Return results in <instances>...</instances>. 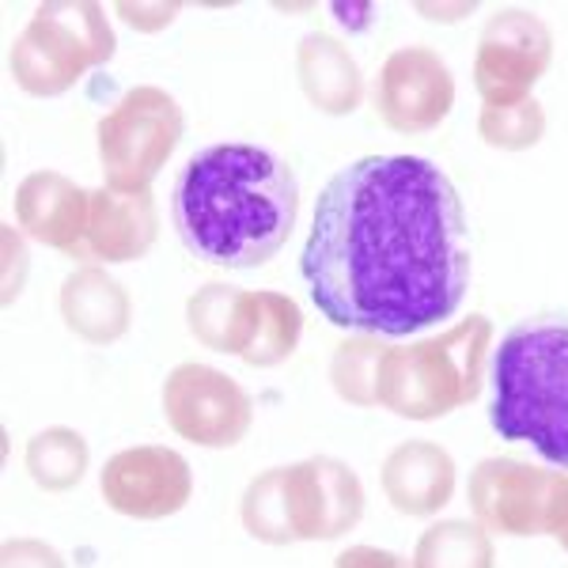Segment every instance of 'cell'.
<instances>
[{
	"mask_svg": "<svg viewBox=\"0 0 568 568\" xmlns=\"http://www.w3.org/2000/svg\"><path fill=\"white\" fill-rule=\"evenodd\" d=\"M329 326L409 337L444 326L474 277L459 186L425 155H364L318 190L300 254Z\"/></svg>",
	"mask_w": 568,
	"mask_h": 568,
	"instance_id": "obj_1",
	"label": "cell"
},
{
	"mask_svg": "<svg viewBox=\"0 0 568 568\" xmlns=\"http://www.w3.org/2000/svg\"><path fill=\"white\" fill-rule=\"evenodd\" d=\"M300 213L296 171L251 141L194 152L171 190L182 246L216 270H258L288 246Z\"/></svg>",
	"mask_w": 568,
	"mask_h": 568,
	"instance_id": "obj_2",
	"label": "cell"
},
{
	"mask_svg": "<svg viewBox=\"0 0 568 568\" xmlns=\"http://www.w3.org/2000/svg\"><path fill=\"white\" fill-rule=\"evenodd\" d=\"M489 425L568 470V311L508 326L489 356Z\"/></svg>",
	"mask_w": 568,
	"mask_h": 568,
	"instance_id": "obj_3",
	"label": "cell"
},
{
	"mask_svg": "<svg viewBox=\"0 0 568 568\" xmlns=\"http://www.w3.org/2000/svg\"><path fill=\"white\" fill-rule=\"evenodd\" d=\"M485 356H489V318L474 315L447 334L383 353L375 394L398 417H444L447 409L478 394Z\"/></svg>",
	"mask_w": 568,
	"mask_h": 568,
	"instance_id": "obj_4",
	"label": "cell"
},
{
	"mask_svg": "<svg viewBox=\"0 0 568 568\" xmlns=\"http://www.w3.org/2000/svg\"><path fill=\"white\" fill-rule=\"evenodd\" d=\"M118 50L114 27L103 4L91 0H50L8 45V72L16 88L34 99L65 95L80 77L106 65Z\"/></svg>",
	"mask_w": 568,
	"mask_h": 568,
	"instance_id": "obj_5",
	"label": "cell"
},
{
	"mask_svg": "<svg viewBox=\"0 0 568 568\" xmlns=\"http://www.w3.org/2000/svg\"><path fill=\"white\" fill-rule=\"evenodd\" d=\"M182 133H186V114L171 91L155 84L130 88L95 125L106 186L152 190L155 175L175 155Z\"/></svg>",
	"mask_w": 568,
	"mask_h": 568,
	"instance_id": "obj_6",
	"label": "cell"
},
{
	"mask_svg": "<svg viewBox=\"0 0 568 568\" xmlns=\"http://www.w3.org/2000/svg\"><path fill=\"white\" fill-rule=\"evenodd\" d=\"M160 406L168 417V428L179 439L209 452L235 447L251 433L254 402L227 372L209 368V364L186 361L175 364L163 379Z\"/></svg>",
	"mask_w": 568,
	"mask_h": 568,
	"instance_id": "obj_7",
	"label": "cell"
},
{
	"mask_svg": "<svg viewBox=\"0 0 568 568\" xmlns=\"http://www.w3.org/2000/svg\"><path fill=\"white\" fill-rule=\"evenodd\" d=\"M470 504L485 527L538 535L568 527V478L516 459H489L470 478Z\"/></svg>",
	"mask_w": 568,
	"mask_h": 568,
	"instance_id": "obj_8",
	"label": "cell"
},
{
	"mask_svg": "<svg viewBox=\"0 0 568 568\" xmlns=\"http://www.w3.org/2000/svg\"><path fill=\"white\" fill-rule=\"evenodd\" d=\"M99 497L114 516L155 524L171 519L194 497V466L163 444H136L110 455L99 470Z\"/></svg>",
	"mask_w": 568,
	"mask_h": 568,
	"instance_id": "obj_9",
	"label": "cell"
},
{
	"mask_svg": "<svg viewBox=\"0 0 568 568\" xmlns=\"http://www.w3.org/2000/svg\"><path fill=\"white\" fill-rule=\"evenodd\" d=\"M549 39L546 23L519 8H504L485 23L478 42V61H474V80H478L485 106H508L527 99L530 84L549 69Z\"/></svg>",
	"mask_w": 568,
	"mask_h": 568,
	"instance_id": "obj_10",
	"label": "cell"
},
{
	"mask_svg": "<svg viewBox=\"0 0 568 568\" xmlns=\"http://www.w3.org/2000/svg\"><path fill=\"white\" fill-rule=\"evenodd\" d=\"M455 103V80L425 45H409L387 58L375 77V110L398 133L436 130Z\"/></svg>",
	"mask_w": 568,
	"mask_h": 568,
	"instance_id": "obj_11",
	"label": "cell"
},
{
	"mask_svg": "<svg viewBox=\"0 0 568 568\" xmlns=\"http://www.w3.org/2000/svg\"><path fill=\"white\" fill-rule=\"evenodd\" d=\"M284 500L296 542L337 538L353 530L364 516V489L356 474L337 459H307L288 466Z\"/></svg>",
	"mask_w": 568,
	"mask_h": 568,
	"instance_id": "obj_12",
	"label": "cell"
},
{
	"mask_svg": "<svg viewBox=\"0 0 568 568\" xmlns=\"http://www.w3.org/2000/svg\"><path fill=\"white\" fill-rule=\"evenodd\" d=\"M160 240V209L152 190H91L88 235L77 265L141 262Z\"/></svg>",
	"mask_w": 568,
	"mask_h": 568,
	"instance_id": "obj_13",
	"label": "cell"
},
{
	"mask_svg": "<svg viewBox=\"0 0 568 568\" xmlns=\"http://www.w3.org/2000/svg\"><path fill=\"white\" fill-rule=\"evenodd\" d=\"M12 213L23 235L80 262L88 235L91 190L72 182L69 175H61V171H31L16 186Z\"/></svg>",
	"mask_w": 568,
	"mask_h": 568,
	"instance_id": "obj_14",
	"label": "cell"
},
{
	"mask_svg": "<svg viewBox=\"0 0 568 568\" xmlns=\"http://www.w3.org/2000/svg\"><path fill=\"white\" fill-rule=\"evenodd\" d=\"M58 315L72 337L84 345L106 349L122 342L133 326V300L118 277H110L103 265H77L58 292Z\"/></svg>",
	"mask_w": 568,
	"mask_h": 568,
	"instance_id": "obj_15",
	"label": "cell"
},
{
	"mask_svg": "<svg viewBox=\"0 0 568 568\" xmlns=\"http://www.w3.org/2000/svg\"><path fill=\"white\" fill-rule=\"evenodd\" d=\"M383 493L402 516H433L455 493L452 455L425 439H409L383 463Z\"/></svg>",
	"mask_w": 568,
	"mask_h": 568,
	"instance_id": "obj_16",
	"label": "cell"
},
{
	"mask_svg": "<svg viewBox=\"0 0 568 568\" xmlns=\"http://www.w3.org/2000/svg\"><path fill=\"white\" fill-rule=\"evenodd\" d=\"M296 77H300V88H304L307 103L329 118L349 114L364 95V77H361V69H356V61L349 58V50L323 31L307 34V39L300 42Z\"/></svg>",
	"mask_w": 568,
	"mask_h": 568,
	"instance_id": "obj_17",
	"label": "cell"
},
{
	"mask_svg": "<svg viewBox=\"0 0 568 568\" xmlns=\"http://www.w3.org/2000/svg\"><path fill=\"white\" fill-rule=\"evenodd\" d=\"M304 334V315L281 292H246V311L240 326V356L251 368H277L296 349Z\"/></svg>",
	"mask_w": 568,
	"mask_h": 568,
	"instance_id": "obj_18",
	"label": "cell"
},
{
	"mask_svg": "<svg viewBox=\"0 0 568 568\" xmlns=\"http://www.w3.org/2000/svg\"><path fill=\"white\" fill-rule=\"evenodd\" d=\"M27 478L39 485L42 493H69L88 478L91 447L84 433L69 425H50L34 433L23 447Z\"/></svg>",
	"mask_w": 568,
	"mask_h": 568,
	"instance_id": "obj_19",
	"label": "cell"
},
{
	"mask_svg": "<svg viewBox=\"0 0 568 568\" xmlns=\"http://www.w3.org/2000/svg\"><path fill=\"white\" fill-rule=\"evenodd\" d=\"M243 311H246V288H235V284L224 281L201 284L194 296L186 300V326L197 345L235 356V349H240Z\"/></svg>",
	"mask_w": 568,
	"mask_h": 568,
	"instance_id": "obj_20",
	"label": "cell"
},
{
	"mask_svg": "<svg viewBox=\"0 0 568 568\" xmlns=\"http://www.w3.org/2000/svg\"><path fill=\"white\" fill-rule=\"evenodd\" d=\"M284 478H288V466H277V470H265L246 485L240 519L254 542L265 546L296 542V530H292L288 519V500H284Z\"/></svg>",
	"mask_w": 568,
	"mask_h": 568,
	"instance_id": "obj_21",
	"label": "cell"
},
{
	"mask_svg": "<svg viewBox=\"0 0 568 568\" xmlns=\"http://www.w3.org/2000/svg\"><path fill=\"white\" fill-rule=\"evenodd\" d=\"M414 568H493V542L470 519H447L417 542Z\"/></svg>",
	"mask_w": 568,
	"mask_h": 568,
	"instance_id": "obj_22",
	"label": "cell"
},
{
	"mask_svg": "<svg viewBox=\"0 0 568 568\" xmlns=\"http://www.w3.org/2000/svg\"><path fill=\"white\" fill-rule=\"evenodd\" d=\"M478 130L485 136V144H493V149L524 152V149H530V144L542 141V133H546L542 103L527 95V99L508 103V106H485Z\"/></svg>",
	"mask_w": 568,
	"mask_h": 568,
	"instance_id": "obj_23",
	"label": "cell"
},
{
	"mask_svg": "<svg viewBox=\"0 0 568 568\" xmlns=\"http://www.w3.org/2000/svg\"><path fill=\"white\" fill-rule=\"evenodd\" d=\"M383 345L375 337L356 334L353 342H345L334 356V368H329V379H334L337 394L345 402H356V406H372L379 402L375 394V379H379V361H383Z\"/></svg>",
	"mask_w": 568,
	"mask_h": 568,
	"instance_id": "obj_24",
	"label": "cell"
},
{
	"mask_svg": "<svg viewBox=\"0 0 568 568\" xmlns=\"http://www.w3.org/2000/svg\"><path fill=\"white\" fill-rule=\"evenodd\" d=\"M0 568H69L65 554L42 538H4L0 546Z\"/></svg>",
	"mask_w": 568,
	"mask_h": 568,
	"instance_id": "obj_25",
	"label": "cell"
},
{
	"mask_svg": "<svg viewBox=\"0 0 568 568\" xmlns=\"http://www.w3.org/2000/svg\"><path fill=\"white\" fill-rule=\"evenodd\" d=\"M4 304H16L27 284V270H31V254H27L23 235L12 224H4Z\"/></svg>",
	"mask_w": 568,
	"mask_h": 568,
	"instance_id": "obj_26",
	"label": "cell"
},
{
	"mask_svg": "<svg viewBox=\"0 0 568 568\" xmlns=\"http://www.w3.org/2000/svg\"><path fill=\"white\" fill-rule=\"evenodd\" d=\"M114 12L122 16L133 31L155 34V31H163V27L175 23V16L182 12V8L179 4H118Z\"/></svg>",
	"mask_w": 568,
	"mask_h": 568,
	"instance_id": "obj_27",
	"label": "cell"
},
{
	"mask_svg": "<svg viewBox=\"0 0 568 568\" xmlns=\"http://www.w3.org/2000/svg\"><path fill=\"white\" fill-rule=\"evenodd\" d=\"M334 568H406V561L394 554H383V549L356 546V549H345Z\"/></svg>",
	"mask_w": 568,
	"mask_h": 568,
	"instance_id": "obj_28",
	"label": "cell"
},
{
	"mask_svg": "<svg viewBox=\"0 0 568 568\" xmlns=\"http://www.w3.org/2000/svg\"><path fill=\"white\" fill-rule=\"evenodd\" d=\"M561 546H565V549H568V527H565V530H561Z\"/></svg>",
	"mask_w": 568,
	"mask_h": 568,
	"instance_id": "obj_29",
	"label": "cell"
}]
</instances>
